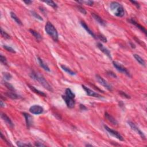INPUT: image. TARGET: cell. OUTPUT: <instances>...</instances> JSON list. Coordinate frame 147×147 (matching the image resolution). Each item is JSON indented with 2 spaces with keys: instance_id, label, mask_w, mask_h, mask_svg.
<instances>
[{
  "instance_id": "obj_1",
  "label": "cell",
  "mask_w": 147,
  "mask_h": 147,
  "mask_svg": "<svg viewBox=\"0 0 147 147\" xmlns=\"http://www.w3.org/2000/svg\"><path fill=\"white\" fill-rule=\"evenodd\" d=\"M32 79H34V80H36V81L39 82L41 85H42L45 89L48 90V91L50 92H52L53 90L52 87L51 86V85L49 84V83L47 81L46 79L43 77L42 75L39 74L35 73V72H32L29 75Z\"/></svg>"
},
{
  "instance_id": "obj_2",
  "label": "cell",
  "mask_w": 147,
  "mask_h": 147,
  "mask_svg": "<svg viewBox=\"0 0 147 147\" xmlns=\"http://www.w3.org/2000/svg\"><path fill=\"white\" fill-rule=\"evenodd\" d=\"M110 8L114 14L117 17H122L125 15L124 8L121 4L117 2H112L110 4Z\"/></svg>"
},
{
  "instance_id": "obj_3",
  "label": "cell",
  "mask_w": 147,
  "mask_h": 147,
  "mask_svg": "<svg viewBox=\"0 0 147 147\" xmlns=\"http://www.w3.org/2000/svg\"><path fill=\"white\" fill-rule=\"evenodd\" d=\"M45 30L47 34L51 36L55 42H58L59 37L58 31L52 23L50 22H47L45 24Z\"/></svg>"
},
{
  "instance_id": "obj_4",
  "label": "cell",
  "mask_w": 147,
  "mask_h": 147,
  "mask_svg": "<svg viewBox=\"0 0 147 147\" xmlns=\"http://www.w3.org/2000/svg\"><path fill=\"white\" fill-rule=\"evenodd\" d=\"M113 66H114V67H115V68L117 69L118 71L121 72V73H123V74H126V75L129 76V77L131 76L130 73H129V72L128 71L127 69H126L125 67H123L122 65H121V64H120L119 63L117 62V61H113Z\"/></svg>"
},
{
  "instance_id": "obj_5",
  "label": "cell",
  "mask_w": 147,
  "mask_h": 147,
  "mask_svg": "<svg viewBox=\"0 0 147 147\" xmlns=\"http://www.w3.org/2000/svg\"><path fill=\"white\" fill-rule=\"evenodd\" d=\"M95 78H96L97 80L99 82L100 84L102 85L103 86L105 87L106 89H107L109 91H112L113 90L112 86H111L109 83H108V82L106 81L105 79L103 78L102 77H101V76H99V75H95Z\"/></svg>"
},
{
  "instance_id": "obj_6",
  "label": "cell",
  "mask_w": 147,
  "mask_h": 147,
  "mask_svg": "<svg viewBox=\"0 0 147 147\" xmlns=\"http://www.w3.org/2000/svg\"><path fill=\"white\" fill-rule=\"evenodd\" d=\"M104 128H105V129H106V131L108 132L110 135H111L112 136L114 137H116V139L119 140L123 141V139L122 136L121 135H120L118 132L116 131V130H114L110 128H109L108 126H107L106 125L104 126Z\"/></svg>"
},
{
  "instance_id": "obj_7",
  "label": "cell",
  "mask_w": 147,
  "mask_h": 147,
  "mask_svg": "<svg viewBox=\"0 0 147 147\" xmlns=\"http://www.w3.org/2000/svg\"><path fill=\"white\" fill-rule=\"evenodd\" d=\"M44 111V109L42 106L39 105H35L32 106L30 108H29V111L33 114H36V115H39L43 113Z\"/></svg>"
},
{
  "instance_id": "obj_8",
  "label": "cell",
  "mask_w": 147,
  "mask_h": 147,
  "mask_svg": "<svg viewBox=\"0 0 147 147\" xmlns=\"http://www.w3.org/2000/svg\"><path fill=\"white\" fill-rule=\"evenodd\" d=\"M128 123L129 125L130 126V127L131 128L132 130H135V131L137 133H138V134H139L140 136H141V137L142 139H143L144 140L145 139V136L143 132H142L141 130L139 128L136 126V125L135 124V123H133V122L129 121H128Z\"/></svg>"
},
{
  "instance_id": "obj_9",
  "label": "cell",
  "mask_w": 147,
  "mask_h": 147,
  "mask_svg": "<svg viewBox=\"0 0 147 147\" xmlns=\"http://www.w3.org/2000/svg\"><path fill=\"white\" fill-rule=\"evenodd\" d=\"M62 97L63 99L65 101L66 105H67V107L70 109H72L74 108L75 105V102L74 101V98H72L70 97H68L67 95H63Z\"/></svg>"
},
{
  "instance_id": "obj_10",
  "label": "cell",
  "mask_w": 147,
  "mask_h": 147,
  "mask_svg": "<svg viewBox=\"0 0 147 147\" xmlns=\"http://www.w3.org/2000/svg\"><path fill=\"white\" fill-rule=\"evenodd\" d=\"M82 87L83 89L85 90V91L86 92V94L88 95L91 97H96V98H102V96H101V95H99V94L97 92H94L92 90L90 89L89 88L87 87L86 86H84V85H82Z\"/></svg>"
},
{
  "instance_id": "obj_11",
  "label": "cell",
  "mask_w": 147,
  "mask_h": 147,
  "mask_svg": "<svg viewBox=\"0 0 147 147\" xmlns=\"http://www.w3.org/2000/svg\"><path fill=\"white\" fill-rule=\"evenodd\" d=\"M97 46V47L99 48V49L101 50V51H102V52L104 53V54H105L106 55L108 56L109 58L111 59V53H110V51L108 49V48L105 47L102 44H101V43H98Z\"/></svg>"
},
{
  "instance_id": "obj_12",
  "label": "cell",
  "mask_w": 147,
  "mask_h": 147,
  "mask_svg": "<svg viewBox=\"0 0 147 147\" xmlns=\"http://www.w3.org/2000/svg\"><path fill=\"white\" fill-rule=\"evenodd\" d=\"M23 115H24L25 118V121H26V124L28 128H30L31 126L32 125L33 123V118L30 114H28V113H23Z\"/></svg>"
},
{
  "instance_id": "obj_13",
  "label": "cell",
  "mask_w": 147,
  "mask_h": 147,
  "mask_svg": "<svg viewBox=\"0 0 147 147\" xmlns=\"http://www.w3.org/2000/svg\"><path fill=\"white\" fill-rule=\"evenodd\" d=\"M1 118L3 119V120L5 122V123H6L9 127H11V128H13L14 127V124H13V122L12 121L11 118H10L6 114H4V113H2V114H1Z\"/></svg>"
},
{
  "instance_id": "obj_14",
  "label": "cell",
  "mask_w": 147,
  "mask_h": 147,
  "mask_svg": "<svg viewBox=\"0 0 147 147\" xmlns=\"http://www.w3.org/2000/svg\"><path fill=\"white\" fill-rule=\"evenodd\" d=\"M92 17L94 18V19L95 21L97 22L98 23H99L100 25H101L102 26L106 25V22L104 21L101 17H99V16L97 15V14H95V13H92Z\"/></svg>"
},
{
  "instance_id": "obj_15",
  "label": "cell",
  "mask_w": 147,
  "mask_h": 147,
  "mask_svg": "<svg viewBox=\"0 0 147 147\" xmlns=\"http://www.w3.org/2000/svg\"><path fill=\"white\" fill-rule=\"evenodd\" d=\"M129 21L130 22L131 24H133L134 25L136 26V27H137L139 29H140V30L142 32H144V33H145V34H147V31H146V29H145V28L144 27V26H142L141 25H140L139 23H137L136 21H135L134 20H133V19H130V20H129Z\"/></svg>"
},
{
  "instance_id": "obj_16",
  "label": "cell",
  "mask_w": 147,
  "mask_h": 147,
  "mask_svg": "<svg viewBox=\"0 0 147 147\" xmlns=\"http://www.w3.org/2000/svg\"><path fill=\"white\" fill-rule=\"evenodd\" d=\"M105 115V117L106 118L107 120H108L110 123H112L113 125H116L118 124V122L117 121V120H116V119L114 118V117H112V116L110 115V114H109V113L106 112Z\"/></svg>"
},
{
  "instance_id": "obj_17",
  "label": "cell",
  "mask_w": 147,
  "mask_h": 147,
  "mask_svg": "<svg viewBox=\"0 0 147 147\" xmlns=\"http://www.w3.org/2000/svg\"><path fill=\"white\" fill-rule=\"evenodd\" d=\"M80 24H81V25H82V26H83V28H84V29H85V30H86V31L88 33H89V34L91 35V36L93 37L96 38V36H95V35L94 33H93V32H92V31L91 30V29L89 28V26H88L86 24V23H85V22H83V21H81V22H80Z\"/></svg>"
},
{
  "instance_id": "obj_18",
  "label": "cell",
  "mask_w": 147,
  "mask_h": 147,
  "mask_svg": "<svg viewBox=\"0 0 147 147\" xmlns=\"http://www.w3.org/2000/svg\"><path fill=\"white\" fill-rule=\"evenodd\" d=\"M37 59H38V61H39L40 65L41 67H42V68L44 69V70H45V71L49 72L50 71L49 68L48 67V66L47 65V64H45L44 62L43 61L42 59H41L40 58H39V57H38Z\"/></svg>"
},
{
  "instance_id": "obj_19",
  "label": "cell",
  "mask_w": 147,
  "mask_h": 147,
  "mask_svg": "<svg viewBox=\"0 0 147 147\" xmlns=\"http://www.w3.org/2000/svg\"><path fill=\"white\" fill-rule=\"evenodd\" d=\"M28 86H29V89L31 90L32 91H33V92H35V93L37 94L41 95V96H42V97H45L47 96V95L45 94L44 92H41V91L39 90L36 89V88L35 87H33V86H31V85H28Z\"/></svg>"
},
{
  "instance_id": "obj_20",
  "label": "cell",
  "mask_w": 147,
  "mask_h": 147,
  "mask_svg": "<svg viewBox=\"0 0 147 147\" xmlns=\"http://www.w3.org/2000/svg\"><path fill=\"white\" fill-rule=\"evenodd\" d=\"M5 95H6V97H8L11 98L12 99H18L20 98L19 95H18L17 94H16L15 92H7L5 94Z\"/></svg>"
},
{
  "instance_id": "obj_21",
  "label": "cell",
  "mask_w": 147,
  "mask_h": 147,
  "mask_svg": "<svg viewBox=\"0 0 147 147\" xmlns=\"http://www.w3.org/2000/svg\"><path fill=\"white\" fill-rule=\"evenodd\" d=\"M133 56H134V58L137 61H138V63H139L141 66H145V62L144 60L139 55H137V54H134Z\"/></svg>"
},
{
  "instance_id": "obj_22",
  "label": "cell",
  "mask_w": 147,
  "mask_h": 147,
  "mask_svg": "<svg viewBox=\"0 0 147 147\" xmlns=\"http://www.w3.org/2000/svg\"><path fill=\"white\" fill-rule=\"evenodd\" d=\"M11 16L13 20L16 21V23H17V24L20 25H23L21 21L20 20V18H19L16 15L15 13L13 12H11Z\"/></svg>"
},
{
  "instance_id": "obj_23",
  "label": "cell",
  "mask_w": 147,
  "mask_h": 147,
  "mask_svg": "<svg viewBox=\"0 0 147 147\" xmlns=\"http://www.w3.org/2000/svg\"><path fill=\"white\" fill-rule=\"evenodd\" d=\"M29 31L38 41H40L41 40H42V36L37 32L35 31V30H33V29H29Z\"/></svg>"
},
{
  "instance_id": "obj_24",
  "label": "cell",
  "mask_w": 147,
  "mask_h": 147,
  "mask_svg": "<svg viewBox=\"0 0 147 147\" xmlns=\"http://www.w3.org/2000/svg\"><path fill=\"white\" fill-rule=\"evenodd\" d=\"M61 68H62L63 70H64V71H66V73H68V74L71 75H76V73H75V72L72 71L71 70H70V69L68 68V67H66V66L61 65Z\"/></svg>"
},
{
  "instance_id": "obj_25",
  "label": "cell",
  "mask_w": 147,
  "mask_h": 147,
  "mask_svg": "<svg viewBox=\"0 0 147 147\" xmlns=\"http://www.w3.org/2000/svg\"><path fill=\"white\" fill-rule=\"evenodd\" d=\"M66 95H67V96L68 97L72 98H74L75 97V94L74 93V92L71 91V90L70 89H67L66 90Z\"/></svg>"
},
{
  "instance_id": "obj_26",
  "label": "cell",
  "mask_w": 147,
  "mask_h": 147,
  "mask_svg": "<svg viewBox=\"0 0 147 147\" xmlns=\"http://www.w3.org/2000/svg\"><path fill=\"white\" fill-rule=\"evenodd\" d=\"M44 2L45 3V4H47V5H48L49 6H51V7H52V8H58V5H56V4L54 2V1H44Z\"/></svg>"
},
{
  "instance_id": "obj_27",
  "label": "cell",
  "mask_w": 147,
  "mask_h": 147,
  "mask_svg": "<svg viewBox=\"0 0 147 147\" xmlns=\"http://www.w3.org/2000/svg\"><path fill=\"white\" fill-rule=\"evenodd\" d=\"M1 36L3 38L5 39H11V36H10L9 35H8V33L6 32L5 31L3 30L2 28H1Z\"/></svg>"
},
{
  "instance_id": "obj_28",
  "label": "cell",
  "mask_w": 147,
  "mask_h": 147,
  "mask_svg": "<svg viewBox=\"0 0 147 147\" xmlns=\"http://www.w3.org/2000/svg\"><path fill=\"white\" fill-rule=\"evenodd\" d=\"M4 83V85H5V86L6 87L8 88V89H9L10 90H12V91H14V87H13V86L12 85L10 84L9 83H8V82L4 81V83Z\"/></svg>"
},
{
  "instance_id": "obj_29",
  "label": "cell",
  "mask_w": 147,
  "mask_h": 147,
  "mask_svg": "<svg viewBox=\"0 0 147 147\" xmlns=\"http://www.w3.org/2000/svg\"><path fill=\"white\" fill-rule=\"evenodd\" d=\"M31 13H32V15L33 16V17H35V18L38 19V20H40V21H43V20L42 17H41V16L39 15V14H38L37 13H36V12H35L31 11Z\"/></svg>"
},
{
  "instance_id": "obj_30",
  "label": "cell",
  "mask_w": 147,
  "mask_h": 147,
  "mask_svg": "<svg viewBox=\"0 0 147 147\" xmlns=\"http://www.w3.org/2000/svg\"><path fill=\"white\" fill-rule=\"evenodd\" d=\"M3 47H4V49H5L6 51H9V52H12V53H16V51H14V49H13L10 46H8V45H4L3 46Z\"/></svg>"
},
{
  "instance_id": "obj_31",
  "label": "cell",
  "mask_w": 147,
  "mask_h": 147,
  "mask_svg": "<svg viewBox=\"0 0 147 147\" xmlns=\"http://www.w3.org/2000/svg\"><path fill=\"white\" fill-rule=\"evenodd\" d=\"M97 37L100 40H101L104 43L107 42V39L106 38V37L102 34H98L97 35Z\"/></svg>"
},
{
  "instance_id": "obj_32",
  "label": "cell",
  "mask_w": 147,
  "mask_h": 147,
  "mask_svg": "<svg viewBox=\"0 0 147 147\" xmlns=\"http://www.w3.org/2000/svg\"><path fill=\"white\" fill-rule=\"evenodd\" d=\"M17 146L18 147H32V145L31 144H26V143H23V142L18 141L17 142Z\"/></svg>"
},
{
  "instance_id": "obj_33",
  "label": "cell",
  "mask_w": 147,
  "mask_h": 147,
  "mask_svg": "<svg viewBox=\"0 0 147 147\" xmlns=\"http://www.w3.org/2000/svg\"><path fill=\"white\" fill-rule=\"evenodd\" d=\"M3 76H4V79H6V80H10V79L12 78V75H11V74L8 73H3Z\"/></svg>"
},
{
  "instance_id": "obj_34",
  "label": "cell",
  "mask_w": 147,
  "mask_h": 147,
  "mask_svg": "<svg viewBox=\"0 0 147 147\" xmlns=\"http://www.w3.org/2000/svg\"><path fill=\"white\" fill-rule=\"evenodd\" d=\"M0 60H1V63H3L4 65H7L6 58L5 56H4L2 55H0Z\"/></svg>"
},
{
  "instance_id": "obj_35",
  "label": "cell",
  "mask_w": 147,
  "mask_h": 147,
  "mask_svg": "<svg viewBox=\"0 0 147 147\" xmlns=\"http://www.w3.org/2000/svg\"><path fill=\"white\" fill-rule=\"evenodd\" d=\"M78 3H82V4H86V5H89V6H92V5H93L94 4V2L93 1H78Z\"/></svg>"
},
{
  "instance_id": "obj_36",
  "label": "cell",
  "mask_w": 147,
  "mask_h": 147,
  "mask_svg": "<svg viewBox=\"0 0 147 147\" xmlns=\"http://www.w3.org/2000/svg\"><path fill=\"white\" fill-rule=\"evenodd\" d=\"M77 8H78V9L79 11H80L82 13H83V14H86V10H85L83 8H82V6H80L78 5V6H77Z\"/></svg>"
},
{
  "instance_id": "obj_37",
  "label": "cell",
  "mask_w": 147,
  "mask_h": 147,
  "mask_svg": "<svg viewBox=\"0 0 147 147\" xmlns=\"http://www.w3.org/2000/svg\"><path fill=\"white\" fill-rule=\"evenodd\" d=\"M130 2H131L132 4H134V5L136 6L137 7V8H140V5L139 3L138 2H137V1H130Z\"/></svg>"
},
{
  "instance_id": "obj_38",
  "label": "cell",
  "mask_w": 147,
  "mask_h": 147,
  "mask_svg": "<svg viewBox=\"0 0 147 147\" xmlns=\"http://www.w3.org/2000/svg\"><path fill=\"white\" fill-rule=\"evenodd\" d=\"M35 145L36 147H45V146L44 144H43L41 143V142H35Z\"/></svg>"
},
{
  "instance_id": "obj_39",
  "label": "cell",
  "mask_w": 147,
  "mask_h": 147,
  "mask_svg": "<svg viewBox=\"0 0 147 147\" xmlns=\"http://www.w3.org/2000/svg\"><path fill=\"white\" fill-rule=\"evenodd\" d=\"M120 94L122 95V96H125V97H126V98H130V97H129V95H128L127 94H126L124 92H120Z\"/></svg>"
},
{
  "instance_id": "obj_40",
  "label": "cell",
  "mask_w": 147,
  "mask_h": 147,
  "mask_svg": "<svg viewBox=\"0 0 147 147\" xmlns=\"http://www.w3.org/2000/svg\"><path fill=\"white\" fill-rule=\"evenodd\" d=\"M108 74L109 75L112 76H113V77H114V78H117V76H116V75L115 74L113 73V72H111V71H108Z\"/></svg>"
},
{
  "instance_id": "obj_41",
  "label": "cell",
  "mask_w": 147,
  "mask_h": 147,
  "mask_svg": "<svg viewBox=\"0 0 147 147\" xmlns=\"http://www.w3.org/2000/svg\"><path fill=\"white\" fill-rule=\"evenodd\" d=\"M24 2L25 3L26 5H29V4H31V3H32V1L28 0V1H24Z\"/></svg>"
},
{
  "instance_id": "obj_42",
  "label": "cell",
  "mask_w": 147,
  "mask_h": 147,
  "mask_svg": "<svg viewBox=\"0 0 147 147\" xmlns=\"http://www.w3.org/2000/svg\"><path fill=\"white\" fill-rule=\"evenodd\" d=\"M0 105H1V106L2 107V108L5 107V103L3 102L2 101H1V102H0Z\"/></svg>"
},
{
  "instance_id": "obj_43",
  "label": "cell",
  "mask_w": 147,
  "mask_h": 147,
  "mask_svg": "<svg viewBox=\"0 0 147 147\" xmlns=\"http://www.w3.org/2000/svg\"><path fill=\"white\" fill-rule=\"evenodd\" d=\"M80 109H81L82 110H86V108L85 106L84 105H80Z\"/></svg>"
},
{
  "instance_id": "obj_44",
  "label": "cell",
  "mask_w": 147,
  "mask_h": 147,
  "mask_svg": "<svg viewBox=\"0 0 147 147\" xmlns=\"http://www.w3.org/2000/svg\"><path fill=\"white\" fill-rule=\"evenodd\" d=\"M130 44L132 45L131 47H132V48H135V47H135V45L134 44H133V43H132V42H130Z\"/></svg>"
},
{
  "instance_id": "obj_45",
  "label": "cell",
  "mask_w": 147,
  "mask_h": 147,
  "mask_svg": "<svg viewBox=\"0 0 147 147\" xmlns=\"http://www.w3.org/2000/svg\"><path fill=\"white\" fill-rule=\"evenodd\" d=\"M86 146H87V147H89V146H90V147H92V145H89V144H87V145H86Z\"/></svg>"
}]
</instances>
